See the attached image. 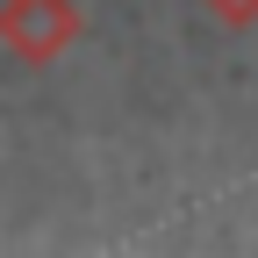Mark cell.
Segmentation results:
<instances>
[{
    "label": "cell",
    "instance_id": "obj_1",
    "mask_svg": "<svg viewBox=\"0 0 258 258\" xmlns=\"http://www.w3.org/2000/svg\"><path fill=\"white\" fill-rule=\"evenodd\" d=\"M79 0H0V50H8L15 64H57L64 50L79 43Z\"/></svg>",
    "mask_w": 258,
    "mask_h": 258
},
{
    "label": "cell",
    "instance_id": "obj_2",
    "mask_svg": "<svg viewBox=\"0 0 258 258\" xmlns=\"http://www.w3.org/2000/svg\"><path fill=\"white\" fill-rule=\"evenodd\" d=\"M194 8L215 15L222 29H251V22H258V0H194Z\"/></svg>",
    "mask_w": 258,
    "mask_h": 258
}]
</instances>
